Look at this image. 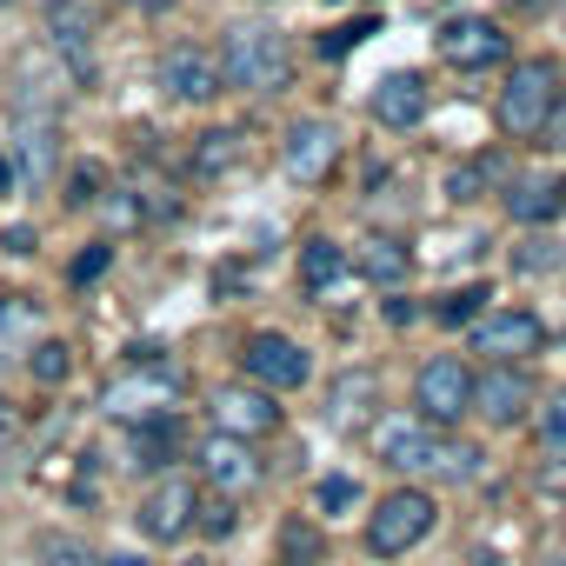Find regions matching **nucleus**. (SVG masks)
<instances>
[{
    "label": "nucleus",
    "mask_w": 566,
    "mask_h": 566,
    "mask_svg": "<svg viewBox=\"0 0 566 566\" xmlns=\"http://www.w3.org/2000/svg\"><path fill=\"white\" fill-rule=\"evenodd\" d=\"M193 460H200V473L213 480V493H253L260 486V460H253V440H233V433H207L200 447H193Z\"/></svg>",
    "instance_id": "14"
},
{
    "label": "nucleus",
    "mask_w": 566,
    "mask_h": 566,
    "mask_svg": "<svg viewBox=\"0 0 566 566\" xmlns=\"http://www.w3.org/2000/svg\"><path fill=\"white\" fill-rule=\"evenodd\" d=\"M154 81H160V94H167L174 107H207V101L220 94V61H213L207 48L180 41V48H167V54H160Z\"/></svg>",
    "instance_id": "10"
},
{
    "label": "nucleus",
    "mask_w": 566,
    "mask_h": 566,
    "mask_svg": "<svg viewBox=\"0 0 566 566\" xmlns=\"http://www.w3.org/2000/svg\"><path fill=\"white\" fill-rule=\"evenodd\" d=\"M539 140H546L553 154H566V101H559V107L546 114V127H539Z\"/></svg>",
    "instance_id": "38"
},
{
    "label": "nucleus",
    "mask_w": 566,
    "mask_h": 566,
    "mask_svg": "<svg viewBox=\"0 0 566 566\" xmlns=\"http://www.w3.org/2000/svg\"><path fill=\"white\" fill-rule=\"evenodd\" d=\"M107 227H120V233H134V227H140V200H134L127 187H114V193H107Z\"/></svg>",
    "instance_id": "36"
},
{
    "label": "nucleus",
    "mask_w": 566,
    "mask_h": 566,
    "mask_svg": "<svg viewBox=\"0 0 566 566\" xmlns=\"http://www.w3.org/2000/svg\"><path fill=\"white\" fill-rule=\"evenodd\" d=\"M559 107V61H520L513 74H506V87H500V107H493V120H500V134L506 140H533L539 127H546V114Z\"/></svg>",
    "instance_id": "3"
},
{
    "label": "nucleus",
    "mask_w": 566,
    "mask_h": 566,
    "mask_svg": "<svg viewBox=\"0 0 566 566\" xmlns=\"http://www.w3.org/2000/svg\"><path fill=\"white\" fill-rule=\"evenodd\" d=\"M533 486H539L546 500H566V453H553V460H539V473H533Z\"/></svg>",
    "instance_id": "37"
},
{
    "label": "nucleus",
    "mask_w": 566,
    "mask_h": 566,
    "mask_svg": "<svg viewBox=\"0 0 566 566\" xmlns=\"http://www.w3.org/2000/svg\"><path fill=\"white\" fill-rule=\"evenodd\" d=\"M433 493H420V486H400V493H387L380 506H374V520H367V553L374 559H400V553H413L427 533H433Z\"/></svg>",
    "instance_id": "5"
},
{
    "label": "nucleus",
    "mask_w": 566,
    "mask_h": 566,
    "mask_svg": "<svg viewBox=\"0 0 566 566\" xmlns=\"http://www.w3.org/2000/svg\"><path fill=\"white\" fill-rule=\"evenodd\" d=\"M413 413L427 420V427H453V420H467L473 413V374L460 367V360H427L420 374H413Z\"/></svg>",
    "instance_id": "7"
},
{
    "label": "nucleus",
    "mask_w": 566,
    "mask_h": 566,
    "mask_svg": "<svg viewBox=\"0 0 566 566\" xmlns=\"http://www.w3.org/2000/svg\"><path fill=\"white\" fill-rule=\"evenodd\" d=\"M513 266H520L526 280H533V273H559V266H566V247H559L553 233H539V227H533V233L520 240V253H513Z\"/></svg>",
    "instance_id": "26"
},
{
    "label": "nucleus",
    "mask_w": 566,
    "mask_h": 566,
    "mask_svg": "<svg viewBox=\"0 0 566 566\" xmlns=\"http://www.w3.org/2000/svg\"><path fill=\"white\" fill-rule=\"evenodd\" d=\"M14 433H21V427H14V413H8V400H0V460H8V453H14Z\"/></svg>",
    "instance_id": "39"
},
{
    "label": "nucleus",
    "mask_w": 566,
    "mask_h": 566,
    "mask_svg": "<svg viewBox=\"0 0 566 566\" xmlns=\"http://www.w3.org/2000/svg\"><path fill=\"white\" fill-rule=\"evenodd\" d=\"M539 447L546 453H566V394L539 407Z\"/></svg>",
    "instance_id": "32"
},
{
    "label": "nucleus",
    "mask_w": 566,
    "mask_h": 566,
    "mask_svg": "<svg viewBox=\"0 0 566 566\" xmlns=\"http://www.w3.org/2000/svg\"><path fill=\"white\" fill-rule=\"evenodd\" d=\"M207 413H213V433H233V440H260L280 427V407L266 387H220L207 400Z\"/></svg>",
    "instance_id": "13"
},
{
    "label": "nucleus",
    "mask_w": 566,
    "mask_h": 566,
    "mask_svg": "<svg viewBox=\"0 0 566 566\" xmlns=\"http://www.w3.org/2000/svg\"><path fill=\"white\" fill-rule=\"evenodd\" d=\"M8 253H34V227H14L8 233Z\"/></svg>",
    "instance_id": "40"
},
{
    "label": "nucleus",
    "mask_w": 566,
    "mask_h": 566,
    "mask_svg": "<svg viewBox=\"0 0 566 566\" xmlns=\"http://www.w3.org/2000/svg\"><path fill=\"white\" fill-rule=\"evenodd\" d=\"M48 28H54L61 61L74 67V81H94V21H87L81 0H54V8H48Z\"/></svg>",
    "instance_id": "19"
},
{
    "label": "nucleus",
    "mask_w": 566,
    "mask_h": 566,
    "mask_svg": "<svg viewBox=\"0 0 566 566\" xmlns=\"http://www.w3.org/2000/svg\"><path fill=\"white\" fill-rule=\"evenodd\" d=\"M374 407H380V374L354 367V374H340V380L327 387V407H321V420H327L334 433H354V427H367V420H374Z\"/></svg>",
    "instance_id": "17"
},
{
    "label": "nucleus",
    "mask_w": 566,
    "mask_h": 566,
    "mask_svg": "<svg viewBox=\"0 0 566 566\" xmlns=\"http://www.w3.org/2000/svg\"><path fill=\"white\" fill-rule=\"evenodd\" d=\"M486 301H493V287H486V280H473V287H453V294L433 307V321H440V327H467V321L486 314Z\"/></svg>",
    "instance_id": "25"
},
{
    "label": "nucleus",
    "mask_w": 566,
    "mask_h": 566,
    "mask_svg": "<svg viewBox=\"0 0 566 566\" xmlns=\"http://www.w3.org/2000/svg\"><path fill=\"white\" fill-rule=\"evenodd\" d=\"M533 400H539V387L520 360H493L486 374H473V413L486 427H520L533 413Z\"/></svg>",
    "instance_id": "8"
},
{
    "label": "nucleus",
    "mask_w": 566,
    "mask_h": 566,
    "mask_svg": "<svg viewBox=\"0 0 566 566\" xmlns=\"http://www.w3.org/2000/svg\"><path fill=\"white\" fill-rule=\"evenodd\" d=\"M280 160H287V174H294V180H327V167L340 160V127H334V120H321V114L294 120V127H287V140H280Z\"/></svg>",
    "instance_id": "15"
},
{
    "label": "nucleus",
    "mask_w": 566,
    "mask_h": 566,
    "mask_svg": "<svg viewBox=\"0 0 566 566\" xmlns=\"http://www.w3.org/2000/svg\"><path fill=\"white\" fill-rule=\"evenodd\" d=\"M127 8H140V14H160V8H174V0H127Z\"/></svg>",
    "instance_id": "41"
},
{
    "label": "nucleus",
    "mask_w": 566,
    "mask_h": 566,
    "mask_svg": "<svg viewBox=\"0 0 566 566\" xmlns=\"http://www.w3.org/2000/svg\"><path fill=\"white\" fill-rule=\"evenodd\" d=\"M314 506L334 520V513H354L360 506V480H347V473H327L321 486H314Z\"/></svg>",
    "instance_id": "30"
},
{
    "label": "nucleus",
    "mask_w": 566,
    "mask_h": 566,
    "mask_svg": "<svg viewBox=\"0 0 566 566\" xmlns=\"http://www.w3.org/2000/svg\"><path fill=\"white\" fill-rule=\"evenodd\" d=\"M193 513H200L193 480L167 473V480H154V486H147V500H140V533H147V539H160V546H174V539H187V533H193Z\"/></svg>",
    "instance_id": "12"
},
{
    "label": "nucleus",
    "mask_w": 566,
    "mask_h": 566,
    "mask_svg": "<svg viewBox=\"0 0 566 566\" xmlns=\"http://www.w3.org/2000/svg\"><path fill=\"white\" fill-rule=\"evenodd\" d=\"M374 120L380 127H394V134H407V127H420L427 120V81L413 74V67H394V74H380V87H374Z\"/></svg>",
    "instance_id": "16"
},
{
    "label": "nucleus",
    "mask_w": 566,
    "mask_h": 566,
    "mask_svg": "<svg viewBox=\"0 0 566 566\" xmlns=\"http://www.w3.org/2000/svg\"><path fill=\"white\" fill-rule=\"evenodd\" d=\"M374 447L394 473H447V480H473L480 473V453L473 447H453L447 427H427L420 413L407 420H380L374 427Z\"/></svg>",
    "instance_id": "1"
},
{
    "label": "nucleus",
    "mask_w": 566,
    "mask_h": 566,
    "mask_svg": "<svg viewBox=\"0 0 566 566\" xmlns=\"http://www.w3.org/2000/svg\"><path fill=\"white\" fill-rule=\"evenodd\" d=\"M107 260H114V247H107V240H94V247H87V253H81V260L67 266V273H74V287H87V280H101V273H107Z\"/></svg>",
    "instance_id": "35"
},
{
    "label": "nucleus",
    "mask_w": 566,
    "mask_h": 566,
    "mask_svg": "<svg viewBox=\"0 0 566 566\" xmlns=\"http://www.w3.org/2000/svg\"><path fill=\"white\" fill-rule=\"evenodd\" d=\"M167 453H174V413L140 420V427H134V440H127V467H134V473H154Z\"/></svg>",
    "instance_id": "24"
},
{
    "label": "nucleus",
    "mask_w": 566,
    "mask_h": 566,
    "mask_svg": "<svg viewBox=\"0 0 566 566\" xmlns=\"http://www.w3.org/2000/svg\"><path fill=\"white\" fill-rule=\"evenodd\" d=\"M8 160L28 187H48L54 167H61V147H54V120H21L14 140H8Z\"/></svg>",
    "instance_id": "20"
},
{
    "label": "nucleus",
    "mask_w": 566,
    "mask_h": 566,
    "mask_svg": "<svg viewBox=\"0 0 566 566\" xmlns=\"http://www.w3.org/2000/svg\"><path fill=\"white\" fill-rule=\"evenodd\" d=\"M233 520H240V513H233V500H227V493L200 500V513H193V526H200L207 539H227V533H233Z\"/></svg>",
    "instance_id": "31"
},
{
    "label": "nucleus",
    "mask_w": 566,
    "mask_h": 566,
    "mask_svg": "<svg viewBox=\"0 0 566 566\" xmlns=\"http://www.w3.org/2000/svg\"><path fill=\"white\" fill-rule=\"evenodd\" d=\"M506 213L520 227H553L566 213V174H520V180H506Z\"/></svg>",
    "instance_id": "18"
},
{
    "label": "nucleus",
    "mask_w": 566,
    "mask_h": 566,
    "mask_svg": "<svg viewBox=\"0 0 566 566\" xmlns=\"http://www.w3.org/2000/svg\"><path fill=\"white\" fill-rule=\"evenodd\" d=\"M107 566H147V559H134V553H120V559H107Z\"/></svg>",
    "instance_id": "42"
},
{
    "label": "nucleus",
    "mask_w": 566,
    "mask_h": 566,
    "mask_svg": "<svg viewBox=\"0 0 566 566\" xmlns=\"http://www.w3.org/2000/svg\"><path fill=\"white\" fill-rule=\"evenodd\" d=\"M180 400V367L174 360H147V347H134V374L107 387V420H160Z\"/></svg>",
    "instance_id": "4"
},
{
    "label": "nucleus",
    "mask_w": 566,
    "mask_h": 566,
    "mask_svg": "<svg viewBox=\"0 0 566 566\" xmlns=\"http://www.w3.org/2000/svg\"><path fill=\"white\" fill-rule=\"evenodd\" d=\"M220 81L240 87V94H280V87L294 81L287 34H280V28H260V21L227 28V41H220Z\"/></svg>",
    "instance_id": "2"
},
{
    "label": "nucleus",
    "mask_w": 566,
    "mask_h": 566,
    "mask_svg": "<svg viewBox=\"0 0 566 566\" xmlns=\"http://www.w3.org/2000/svg\"><path fill=\"white\" fill-rule=\"evenodd\" d=\"M41 566H101L81 539H41Z\"/></svg>",
    "instance_id": "34"
},
{
    "label": "nucleus",
    "mask_w": 566,
    "mask_h": 566,
    "mask_svg": "<svg viewBox=\"0 0 566 566\" xmlns=\"http://www.w3.org/2000/svg\"><path fill=\"white\" fill-rule=\"evenodd\" d=\"M539 347H546V327L526 307H486L473 321V354H486V360H526Z\"/></svg>",
    "instance_id": "11"
},
{
    "label": "nucleus",
    "mask_w": 566,
    "mask_h": 566,
    "mask_svg": "<svg viewBox=\"0 0 566 566\" xmlns=\"http://www.w3.org/2000/svg\"><path fill=\"white\" fill-rule=\"evenodd\" d=\"M28 374H34L41 387H61V380L74 374V347H67V340H34V347H28Z\"/></svg>",
    "instance_id": "27"
},
{
    "label": "nucleus",
    "mask_w": 566,
    "mask_h": 566,
    "mask_svg": "<svg viewBox=\"0 0 566 566\" xmlns=\"http://www.w3.org/2000/svg\"><path fill=\"white\" fill-rule=\"evenodd\" d=\"M240 367H247V380H253V387H266V394H294V387H307V380H314L307 347H301V340H287V334H253V340H247V354H240Z\"/></svg>",
    "instance_id": "9"
},
{
    "label": "nucleus",
    "mask_w": 566,
    "mask_h": 566,
    "mask_svg": "<svg viewBox=\"0 0 566 566\" xmlns=\"http://www.w3.org/2000/svg\"><path fill=\"white\" fill-rule=\"evenodd\" d=\"M41 340V301L34 294H0V354H21Z\"/></svg>",
    "instance_id": "21"
},
{
    "label": "nucleus",
    "mask_w": 566,
    "mask_h": 566,
    "mask_svg": "<svg viewBox=\"0 0 566 566\" xmlns=\"http://www.w3.org/2000/svg\"><path fill=\"white\" fill-rule=\"evenodd\" d=\"M360 273L374 280V287H407V280H413V253H407L400 240H367Z\"/></svg>",
    "instance_id": "22"
},
{
    "label": "nucleus",
    "mask_w": 566,
    "mask_h": 566,
    "mask_svg": "<svg viewBox=\"0 0 566 566\" xmlns=\"http://www.w3.org/2000/svg\"><path fill=\"white\" fill-rule=\"evenodd\" d=\"M280 553H287V566H321V559H327V546H321V533H314L307 520H287V526H280Z\"/></svg>",
    "instance_id": "28"
},
{
    "label": "nucleus",
    "mask_w": 566,
    "mask_h": 566,
    "mask_svg": "<svg viewBox=\"0 0 566 566\" xmlns=\"http://www.w3.org/2000/svg\"><path fill=\"white\" fill-rule=\"evenodd\" d=\"M301 280L321 294V287H334V280H347V247L340 240H327V233H314L307 247H301Z\"/></svg>",
    "instance_id": "23"
},
{
    "label": "nucleus",
    "mask_w": 566,
    "mask_h": 566,
    "mask_svg": "<svg viewBox=\"0 0 566 566\" xmlns=\"http://www.w3.org/2000/svg\"><path fill=\"white\" fill-rule=\"evenodd\" d=\"M367 34H374V21H347V28L321 34V54H327V61H340V54H354V48H360Z\"/></svg>",
    "instance_id": "33"
},
{
    "label": "nucleus",
    "mask_w": 566,
    "mask_h": 566,
    "mask_svg": "<svg viewBox=\"0 0 566 566\" xmlns=\"http://www.w3.org/2000/svg\"><path fill=\"white\" fill-rule=\"evenodd\" d=\"M433 54L453 67V74H486L506 61V28L486 21V14H453L440 34H433Z\"/></svg>",
    "instance_id": "6"
},
{
    "label": "nucleus",
    "mask_w": 566,
    "mask_h": 566,
    "mask_svg": "<svg viewBox=\"0 0 566 566\" xmlns=\"http://www.w3.org/2000/svg\"><path fill=\"white\" fill-rule=\"evenodd\" d=\"M233 160H240V134H233V127H220V134H200V154H193V167H200L207 180H213V174H227Z\"/></svg>",
    "instance_id": "29"
}]
</instances>
